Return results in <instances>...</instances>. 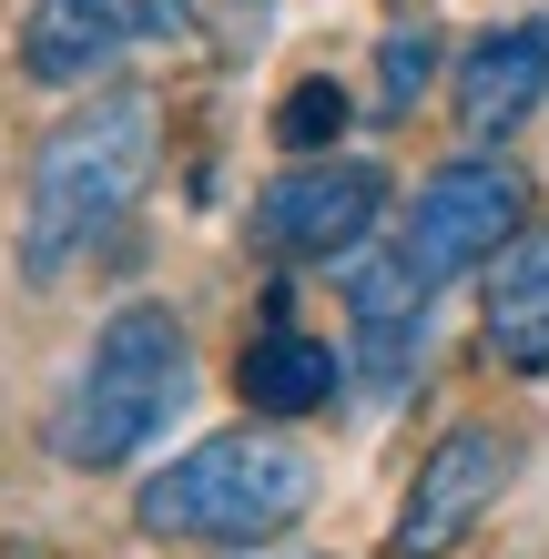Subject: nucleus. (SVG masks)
Instances as JSON below:
<instances>
[{"mask_svg":"<svg viewBox=\"0 0 549 559\" xmlns=\"http://www.w3.org/2000/svg\"><path fill=\"white\" fill-rule=\"evenodd\" d=\"M164 174V103L153 92H92L72 122H51L41 153H31V204H21V275L51 285L92 265L133 204Z\"/></svg>","mask_w":549,"mask_h":559,"instance_id":"obj_1","label":"nucleus"},{"mask_svg":"<svg viewBox=\"0 0 549 559\" xmlns=\"http://www.w3.org/2000/svg\"><path fill=\"white\" fill-rule=\"evenodd\" d=\"M235 386H244V407H254V417H315V407H336L346 356H336L326 336H306V325L275 306V316L244 336V356H235Z\"/></svg>","mask_w":549,"mask_h":559,"instance_id":"obj_10","label":"nucleus"},{"mask_svg":"<svg viewBox=\"0 0 549 559\" xmlns=\"http://www.w3.org/2000/svg\"><path fill=\"white\" fill-rule=\"evenodd\" d=\"M346 325H357V377L377 397H397L417 346H428V275H417L397 245L357 254V265H346Z\"/></svg>","mask_w":549,"mask_h":559,"instance_id":"obj_8","label":"nucleus"},{"mask_svg":"<svg viewBox=\"0 0 549 559\" xmlns=\"http://www.w3.org/2000/svg\"><path fill=\"white\" fill-rule=\"evenodd\" d=\"M549 92V21H499L458 51V133L489 153L499 133H520Z\"/></svg>","mask_w":549,"mask_h":559,"instance_id":"obj_9","label":"nucleus"},{"mask_svg":"<svg viewBox=\"0 0 549 559\" xmlns=\"http://www.w3.org/2000/svg\"><path fill=\"white\" fill-rule=\"evenodd\" d=\"M143 31H174L164 0H31L21 21V72L41 92H82L92 72H112Z\"/></svg>","mask_w":549,"mask_h":559,"instance_id":"obj_7","label":"nucleus"},{"mask_svg":"<svg viewBox=\"0 0 549 559\" xmlns=\"http://www.w3.org/2000/svg\"><path fill=\"white\" fill-rule=\"evenodd\" d=\"M438 82V31L428 21H397L377 41V92H386V112H417V92Z\"/></svg>","mask_w":549,"mask_h":559,"instance_id":"obj_12","label":"nucleus"},{"mask_svg":"<svg viewBox=\"0 0 549 559\" xmlns=\"http://www.w3.org/2000/svg\"><path fill=\"white\" fill-rule=\"evenodd\" d=\"M315 499V457L275 427H224V438L164 457L133 488V530L143 539H193V549H254L275 530H296Z\"/></svg>","mask_w":549,"mask_h":559,"instance_id":"obj_2","label":"nucleus"},{"mask_svg":"<svg viewBox=\"0 0 549 559\" xmlns=\"http://www.w3.org/2000/svg\"><path fill=\"white\" fill-rule=\"evenodd\" d=\"M336 133H346V92H336L326 72H315V82H296V92L275 103V143H285V153H326Z\"/></svg>","mask_w":549,"mask_h":559,"instance_id":"obj_13","label":"nucleus"},{"mask_svg":"<svg viewBox=\"0 0 549 559\" xmlns=\"http://www.w3.org/2000/svg\"><path fill=\"white\" fill-rule=\"evenodd\" d=\"M183 397H193L183 325L164 306H122L103 336H92V356L72 367L61 407H51V457L82 468V478H103V468H122V457H143L164 438Z\"/></svg>","mask_w":549,"mask_h":559,"instance_id":"obj_3","label":"nucleus"},{"mask_svg":"<svg viewBox=\"0 0 549 559\" xmlns=\"http://www.w3.org/2000/svg\"><path fill=\"white\" fill-rule=\"evenodd\" d=\"M509 478H520V438L489 417H468V427H447V438L417 457V478H407V499H397V530H386V549L397 559H447L478 519H489L509 499Z\"/></svg>","mask_w":549,"mask_h":559,"instance_id":"obj_5","label":"nucleus"},{"mask_svg":"<svg viewBox=\"0 0 549 559\" xmlns=\"http://www.w3.org/2000/svg\"><path fill=\"white\" fill-rule=\"evenodd\" d=\"M386 214V174L357 153H306L296 174H275L254 193V245L275 254V265H315V254H357Z\"/></svg>","mask_w":549,"mask_h":559,"instance_id":"obj_6","label":"nucleus"},{"mask_svg":"<svg viewBox=\"0 0 549 559\" xmlns=\"http://www.w3.org/2000/svg\"><path fill=\"white\" fill-rule=\"evenodd\" d=\"M478 336L509 377H549V235H520L489 265V295H478Z\"/></svg>","mask_w":549,"mask_h":559,"instance_id":"obj_11","label":"nucleus"},{"mask_svg":"<svg viewBox=\"0 0 549 559\" xmlns=\"http://www.w3.org/2000/svg\"><path fill=\"white\" fill-rule=\"evenodd\" d=\"M520 224H529V174L499 163V153H458V163H438V174L417 183V204L397 214V254L428 285H447V275L499 265V254L520 245Z\"/></svg>","mask_w":549,"mask_h":559,"instance_id":"obj_4","label":"nucleus"},{"mask_svg":"<svg viewBox=\"0 0 549 559\" xmlns=\"http://www.w3.org/2000/svg\"><path fill=\"white\" fill-rule=\"evenodd\" d=\"M164 11H174L183 31H204L214 51H244L254 31H265V0H164Z\"/></svg>","mask_w":549,"mask_h":559,"instance_id":"obj_14","label":"nucleus"},{"mask_svg":"<svg viewBox=\"0 0 549 559\" xmlns=\"http://www.w3.org/2000/svg\"><path fill=\"white\" fill-rule=\"evenodd\" d=\"M285 559H296V549H285Z\"/></svg>","mask_w":549,"mask_h":559,"instance_id":"obj_15","label":"nucleus"}]
</instances>
